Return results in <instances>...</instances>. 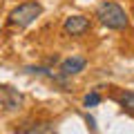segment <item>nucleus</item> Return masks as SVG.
<instances>
[{
    "label": "nucleus",
    "instance_id": "423d86ee",
    "mask_svg": "<svg viewBox=\"0 0 134 134\" xmlns=\"http://www.w3.org/2000/svg\"><path fill=\"white\" fill-rule=\"evenodd\" d=\"M85 65H87L85 58H81V56H72V58H67V60L60 63V74L69 78V76H74V74L83 72V69H85Z\"/></svg>",
    "mask_w": 134,
    "mask_h": 134
},
{
    "label": "nucleus",
    "instance_id": "9d476101",
    "mask_svg": "<svg viewBox=\"0 0 134 134\" xmlns=\"http://www.w3.org/2000/svg\"><path fill=\"white\" fill-rule=\"evenodd\" d=\"M132 14H134V7H132Z\"/></svg>",
    "mask_w": 134,
    "mask_h": 134
},
{
    "label": "nucleus",
    "instance_id": "1a4fd4ad",
    "mask_svg": "<svg viewBox=\"0 0 134 134\" xmlns=\"http://www.w3.org/2000/svg\"><path fill=\"white\" fill-rule=\"evenodd\" d=\"M87 125H90V130H92V132L96 130V125H94V119H92V116H87Z\"/></svg>",
    "mask_w": 134,
    "mask_h": 134
},
{
    "label": "nucleus",
    "instance_id": "20e7f679",
    "mask_svg": "<svg viewBox=\"0 0 134 134\" xmlns=\"http://www.w3.org/2000/svg\"><path fill=\"white\" fill-rule=\"evenodd\" d=\"M92 27L90 18H85V16H69V18H65V23H63V29H65V34H69V36H83V34H87Z\"/></svg>",
    "mask_w": 134,
    "mask_h": 134
},
{
    "label": "nucleus",
    "instance_id": "f257e3e1",
    "mask_svg": "<svg viewBox=\"0 0 134 134\" xmlns=\"http://www.w3.org/2000/svg\"><path fill=\"white\" fill-rule=\"evenodd\" d=\"M96 18L107 29H125L130 25V18L125 14V9L121 5H116V2H112V0H103L96 7Z\"/></svg>",
    "mask_w": 134,
    "mask_h": 134
},
{
    "label": "nucleus",
    "instance_id": "f03ea898",
    "mask_svg": "<svg viewBox=\"0 0 134 134\" xmlns=\"http://www.w3.org/2000/svg\"><path fill=\"white\" fill-rule=\"evenodd\" d=\"M40 14H43V7H40V2H34V0H29V2L18 5V7H16V9L9 14V25L25 29V27H29L34 20L38 18Z\"/></svg>",
    "mask_w": 134,
    "mask_h": 134
},
{
    "label": "nucleus",
    "instance_id": "7ed1b4c3",
    "mask_svg": "<svg viewBox=\"0 0 134 134\" xmlns=\"http://www.w3.org/2000/svg\"><path fill=\"white\" fill-rule=\"evenodd\" d=\"M0 103H2V107L7 112H16V110L23 107L25 96L18 90H14L11 85H0Z\"/></svg>",
    "mask_w": 134,
    "mask_h": 134
},
{
    "label": "nucleus",
    "instance_id": "39448f33",
    "mask_svg": "<svg viewBox=\"0 0 134 134\" xmlns=\"http://www.w3.org/2000/svg\"><path fill=\"white\" fill-rule=\"evenodd\" d=\"M20 134H56V127H54L52 121H29V123H23L18 127Z\"/></svg>",
    "mask_w": 134,
    "mask_h": 134
},
{
    "label": "nucleus",
    "instance_id": "0eeeda50",
    "mask_svg": "<svg viewBox=\"0 0 134 134\" xmlns=\"http://www.w3.org/2000/svg\"><path fill=\"white\" fill-rule=\"evenodd\" d=\"M119 105L123 107L125 112H130V114H134V92H121L119 94Z\"/></svg>",
    "mask_w": 134,
    "mask_h": 134
},
{
    "label": "nucleus",
    "instance_id": "6e6552de",
    "mask_svg": "<svg viewBox=\"0 0 134 134\" xmlns=\"http://www.w3.org/2000/svg\"><path fill=\"white\" fill-rule=\"evenodd\" d=\"M100 103V94L98 92H90V94H85V98H83V105L85 107H96Z\"/></svg>",
    "mask_w": 134,
    "mask_h": 134
}]
</instances>
